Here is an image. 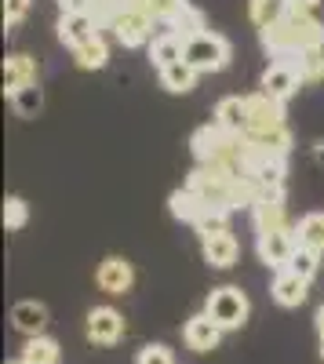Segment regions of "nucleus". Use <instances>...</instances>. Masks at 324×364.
<instances>
[{
	"mask_svg": "<svg viewBox=\"0 0 324 364\" xmlns=\"http://www.w3.org/2000/svg\"><path fill=\"white\" fill-rule=\"evenodd\" d=\"M190 149L197 164L215 168L226 175H244V161H248V139L244 135H230L219 124H204L190 135Z\"/></svg>",
	"mask_w": 324,
	"mask_h": 364,
	"instance_id": "f257e3e1",
	"label": "nucleus"
},
{
	"mask_svg": "<svg viewBox=\"0 0 324 364\" xmlns=\"http://www.w3.org/2000/svg\"><path fill=\"white\" fill-rule=\"evenodd\" d=\"M259 41L277 58L281 55H303V51L324 48V22L320 18H306V15H288L274 29H262Z\"/></svg>",
	"mask_w": 324,
	"mask_h": 364,
	"instance_id": "f03ea898",
	"label": "nucleus"
},
{
	"mask_svg": "<svg viewBox=\"0 0 324 364\" xmlns=\"http://www.w3.org/2000/svg\"><path fill=\"white\" fill-rule=\"evenodd\" d=\"M248 295L241 288H233V284H222V288H212L208 302H204V314H208L222 331H237L244 328L248 321Z\"/></svg>",
	"mask_w": 324,
	"mask_h": 364,
	"instance_id": "7ed1b4c3",
	"label": "nucleus"
},
{
	"mask_svg": "<svg viewBox=\"0 0 324 364\" xmlns=\"http://www.w3.org/2000/svg\"><path fill=\"white\" fill-rule=\"evenodd\" d=\"M183 58H186L197 73H219V70L230 66V41L208 29V33L186 41V55H183Z\"/></svg>",
	"mask_w": 324,
	"mask_h": 364,
	"instance_id": "20e7f679",
	"label": "nucleus"
},
{
	"mask_svg": "<svg viewBox=\"0 0 324 364\" xmlns=\"http://www.w3.org/2000/svg\"><path fill=\"white\" fill-rule=\"evenodd\" d=\"M299 84H303L299 58H296V55H281L277 63L266 66V73H262V87H259V91H266L270 99L284 102V99H291V95L299 91Z\"/></svg>",
	"mask_w": 324,
	"mask_h": 364,
	"instance_id": "39448f33",
	"label": "nucleus"
},
{
	"mask_svg": "<svg viewBox=\"0 0 324 364\" xmlns=\"http://www.w3.org/2000/svg\"><path fill=\"white\" fill-rule=\"evenodd\" d=\"M244 106H248V132L244 135L288 128L284 124V102L270 99L266 91H252V95H244Z\"/></svg>",
	"mask_w": 324,
	"mask_h": 364,
	"instance_id": "423d86ee",
	"label": "nucleus"
},
{
	"mask_svg": "<svg viewBox=\"0 0 324 364\" xmlns=\"http://www.w3.org/2000/svg\"><path fill=\"white\" fill-rule=\"evenodd\" d=\"M109 29H113V37L121 41L124 48L153 44V41H150V37H153V18H150V15H142L139 8H124L121 15L109 22Z\"/></svg>",
	"mask_w": 324,
	"mask_h": 364,
	"instance_id": "0eeeda50",
	"label": "nucleus"
},
{
	"mask_svg": "<svg viewBox=\"0 0 324 364\" xmlns=\"http://www.w3.org/2000/svg\"><path fill=\"white\" fill-rule=\"evenodd\" d=\"M124 317L117 314L113 306H95V310H87V343H95V346H113V343H121L124 339Z\"/></svg>",
	"mask_w": 324,
	"mask_h": 364,
	"instance_id": "6e6552de",
	"label": "nucleus"
},
{
	"mask_svg": "<svg viewBox=\"0 0 324 364\" xmlns=\"http://www.w3.org/2000/svg\"><path fill=\"white\" fill-rule=\"evenodd\" d=\"M95 281H99V288H102L106 295H128L131 284H135V269H131V262L121 259V255H106V259L99 262V269H95Z\"/></svg>",
	"mask_w": 324,
	"mask_h": 364,
	"instance_id": "1a4fd4ad",
	"label": "nucleus"
},
{
	"mask_svg": "<svg viewBox=\"0 0 324 364\" xmlns=\"http://www.w3.org/2000/svg\"><path fill=\"white\" fill-rule=\"evenodd\" d=\"M255 248H259V259L266 262L270 269L284 273L291 255H296V248H299V240H296V233H259Z\"/></svg>",
	"mask_w": 324,
	"mask_h": 364,
	"instance_id": "9d476101",
	"label": "nucleus"
},
{
	"mask_svg": "<svg viewBox=\"0 0 324 364\" xmlns=\"http://www.w3.org/2000/svg\"><path fill=\"white\" fill-rule=\"evenodd\" d=\"M252 223H255L259 233H296V226H299V223L288 219L284 197H277V200H259V204L252 208Z\"/></svg>",
	"mask_w": 324,
	"mask_h": 364,
	"instance_id": "9b49d317",
	"label": "nucleus"
},
{
	"mask_svg": "<svg viewBox=\"0 0 324 364\" xmlns=\"http://www.w3.org/2000/svg\"><path fill=\"white\" fill-rule=\"evenodd\" d=\"M183 339H186V346H190L193 353H212V350L219 346V339H222V328H219L208 314H197V317L186 321Z\"/></svg>",
	"mask_w": 324,
	"mask_h": 364,
	"instance_id": "f8f14e48",
	"label": "nucleus"
},
{
	"mask_svg": "<svg viewBox=\"0 0 324 364\" xmlns=\"http://www.w3.org/2000/svg\"><path fill=\"white\" fill-rule=\"evenodd\" d=\"M11 324H15V331H22L26 339H37V336H44V328H48V306L37 302V299H22V302L11 306Z\"/></svg>",
	"mask_w": 324,
	"mask_h": 364,
	"instance_id": "ddd939ff",
	"label": "nucleus"
},
{
	"mask_svg": "<svg viewBox=\"0 0 324 364\" xmlns=\"http://www.w3.org/2000/svg\"><path fill=\"white\" fill-rule=\"evenodd\" d=\"M37 58L33 55H8L4 58V91H8V99L15 95V91L29 87V84H37Z\"/></svg>",
	"mask_w": 324,
	"mask_h": 364,
	"instance_id": "4468645a",
	"label": "nucleus"
},
{
	"mask_svg": "<svg viewBox=\"0 0 324 364\" xmlns=\"http://www.w3.org/2000/svg\"><path fill=\"white\" fill-rule=\"evenodd\" d=\"M99 37V22L92 15H63L58 18V41H63L70 51H77L80 44Z\"/></svg>",
	"mask_w": 324,
	"mask_h": 364,
	"instance_id": "2eb2a0df",
	"label": "nucleus"
},
{
	"mask_svg": "<svg viewBox=\"0 0 324 364\" xmlns=\"http://www.w3.org/2000/svg\"><path fill=\"white\" fill-rule=\"evenodd\" d=\"M212 124H219V128L230 132V135H244V132H248V106H244V95H226V99H219Z\"/></svg>",
	"mask_w": 324,
	"mask_h": 364,
	"instance_id": "dca6fc26",
	"label": "nucleus"
},
{
	"mask_svg": "<svg viewBox=\"0 0 324 364\" xmlns=\"http://www.w3.org/2000/svg\"><path fill=\"white\" fill-rule=\"evenodd\" d=\"M306 288H310V281H303V277H296L291 269H284V273H277V277H274L270 295H274L277 306H284V310H296V306H303L306 295H310Z\"/></svg>",
	"mask_w": 324,
	"mask_h": 364,
	"instance_id": "f3484780",
	"label": "nucleus"
},
{
	"mask_svg": "<svg viewBox=\"0 0 324 364\" xmlns=\"http://www.w3.org/2000/svg\"><path fill=\"white\" fill-rule=\"evenodd\" d=\"M183 55H186V41L179 33H171V29H164V33L153 37V44H150V63L157 70H168L175 63H183Z\"/></svg>",
	"mask_w": 324,
	"mask_h": 364,
	"instance_id": "a211bd4d",
	"label": "nucleus"
},
{
	"mask_svg": "<svg viewBox=\"0 0 324 364\" xmlns=\"http://www.w3.org/2000/svg\"><path fill=\"white\" fill-rule=\"evenodd\" d=\"M200 245H204V259H208V266H215V269H230L233 262H237V252H241L233 233H215L208 240H200Z\"/></svg>",
	"mask_w": 324,
	"mask_h": 364,
	"instance_id": "6ab92c4d",
	"label": "nucleus"
},
{
	"mask_svg": "<svg viewBox=\"0 0 324 364\" xmlns=\"http://www.w3.org/2000/svg\"><path fill=\"white\" fill-rule=\"evenodd\" d=\"M252 149H259V154H266V157H277L284 161L291 154V132L288 128H277V132H255V135H244Z\"/></svg>",
	"mask_w": 324,
	"mask_h": 364,
	"instance_id": "aec40b11",
	"label": "nucleus"
},
{
	"mask_svg": "<svg viewBox=\"0 0 324 364\" xmlns=\"http://www.w3.org/2000/svg\"><path fill=\"white\" fill-rule=\"evenodd\" d=\"M168 204H171V215L175 219H183V223H190V226H197V219L208 211V204H204L190 186H183V190H175L171 197H168Z\"/></svg>",
	"mask_w": 324,
	"mask_h": 364,
	"instance_id": "412c9836",
	"label": "nucleus"
},
{
	"mask_svg": "<svg viewBox=\"0 0 324 364\" xmlns=\"http://www.w3.org/2000/svg\"><path fill=\"white\" fill-rule=\"evenodd\" d=\"M296 240H299V248H310V252L324 255V211H310V215L299 219Z\"/></svg>",
	"mask_w": 324,
	"mask_h": 364,
	"instance_id": "4be33fe9",
	"label": "nucleus"
},
{
	"mask_svg": "<svg viewBox=\"0 0 324 364\" xmlns=\"http://www.w3.org/2000/svg\"><path fill=\"white\" fill-rule=\"evenodd\" d=\"M248 15L262 33V29H274L277 22L288 18V0H248Z\"/></svg>",
	"mask_w": 324,
	"mask_h": 364,
	"instance_id": "5701e85b",
	"label": "nucleus"
},
{
	"mask_svg": "<svg viewBox=\"0 0 324 364\" xmlns=\"http://www.w3.org/2000/svg\"><path fill=\"white\" fill-rule=\"evenodd\" d=\"M131 8H139L142 15H150L153 22H164V26H171L175 18H179V15L190 8V0H135Z\"/></svg>",
	"mask_w": 324,
	"mask_h": 364,
	"instance_id": "b1692460",
	"label": "nucleus"
},
{
	"mask_svg": "<svg viewBox=\"0 0 324 364\" xmlns=\"http://www.w3.org/2000/svg\"><path fill=\"white\" fill-rule=\"evenodd\" d=\"M197 70L186 63H175V66H168V70H161V84L168 87V91H175V95H186V91H193V84H197Z\"/></svg>",
	"mask_w": 324,
	"mask_h": 364,
	"instance_id": "393cba45",
	"label": "nucleus"
},
{
	"mask_svg": "<svg viewBox=\"0 0 324 364\" xmlns=\"http://www.w3.org/2000/svg\"><path fill=\"white\" fill-rule=\"evenodd\" d=\"M73 63H77L80 70H102V66L109 63V44L102 41V33H99L95 41L80 44V48L73 51Z\"/></svg>",
	"mask_w": 324,
	"mask_h": 364,
	"instance_id": "a878e982",
	"label": "nucleus"
},
{
	"mask_svg": "<svg viewBox=\"0 0 324 364\" xmlns=\"http://www.w3.org/2000/svg\"><path fill=\"white\" fill-rule=\"evenodd\" d=\"M22 360H26V364H58V343L48 339V336L26 339V346H22Z\"/></svg>",
	"mask_w": 324,
	"mask_h": 364,
	"instance_id": "bb28decb",
	"label": "nucleus"
},
{
	"mask_svg": "<svg viewBox=\"0 0 324 364\" xmlns=\"http://www.w3.org/2000/svg\"><path fill=\"white\" fill-rule=\"evenodd\" d=\"M168 29H171V33H179L183 41H190V37H200V33H208V26H204V11H197L193 4H190V8L179 15V18H175Z\"/></svg>",
	"mask_w": 324,
	"mask_h": 364,
	"instance_id": "cd10ccee",
	"label": "nucleus"
},
{
	"mask_svg": "<svg viewBox=\"0 0 324 364\" xmlns=\"http://www.w3.org/2000/svg\"><path fill=\"white\" fill-rule=\"evenodd\" d=\"M11 106H15L18 117H37L44 109V91L37 84H29V87H22V91H15V95H11Z\"/></svg>",
	"mask_w": 324,
	"mask_h": 364,
	"instance_id": "c85d7f7f",
	"label": "nucleus"
},
{
	"mask_svg": "<svg viewBox=\"0 0 324 364\" xmlns=\"http://www.w3.org/2000/svg\"><path fill=\"white\" fill-rule=\"evenodd\" d=\"M296 58H299V73H303V84H320V80H324V48L303 51V55H296Z\"/></svg>",
	"mask_w": 324,
	"mask_h": 364,
	"instance_id": "c756f323",
	"label": "nucleus"
},
{
	"mask_svg": "<svg viewBox=\"0 0 324 364\" xmlns=\"http://www.w3.org/2000/svg\"><path fill=\"white\" fill-rule=\"evenodd\" d=\"M230 211H215V208H208L204 215L197 219V233H200V240H208V237H215V233H230Z\"/></svg>",
	"mask_w": 324,
	"mask_h": 364,
	"instance_id": "7c9ffc66",
	"label": "nucleus"
},
{
	"mask_svg": "<svg viewBox=\"0 0 324 364\" xmlns=\"http://www.w3.org/2000/svg\"><path fill=\"white\" fill-rule=\"evenodd\" d=\"M317 266H320V255H317V252H310V248H296V255H291V262H288V269L296 273V277H303V281H310V277H313Z\"/></svg>",
	"mask_w": 324,
	"mask_h": 364,
	"instance_id": "2f4dec72",
	"label": "nucleus"
},
{
	"mask_svg": "<svg viewBox=\"0 0 324 364\" xmlns=\"http://www.w3.org/2000/svg\"><path fill=\"white\" fill-rule=\"evenodd\" d=\"M29 223V204L22 197H8L4 200V226L8 230H22Z\"/></svg>",
	"mask_w": 324,
	"mask_h": 364,
	"instance_id": "473e14b6",
	"label": "nucleus"
},
{
	"mask_svg": "<svg viewBox=\"0 0 324 364\" xmlns=\"http://www.w3.org/2000/svg\"><path fill=\"white\" fill-rule=\"evenodd\" d=\"M135 364H175V357H171V350L164 343H150V346L139 350Z\"/></svg>",
	"mask_w": 324,
	"mask_h": 364,
	"instance_id": "72a5a7b5",
	"label": "nucleus"
},
{
	"mask_svg": "<svg viewBox=\"0 0 324 364\" xmlns=\"http://www.w3.org/2000/svg\"><path fill=\"white\" fill-rule=\"evenodd\" d=\"M29 8H33V0H4V26H8V29L18 26V22L29 15Z\"/></svg>",
	"mask_w": 324,
	"mask_h": 364,
	"instance_id": "f704fd0d",
	"label": "nucleus"
},
{
	"mask_svg": "<svg viewBox=\"0 0 324 364\" xmlns=\"http://www.w3.org/2000/svg\"><path fill=\"white\" fill-rule=\"evenodd\" d=\"M317 8H320V0H288V15H306V18H317Z\"/></svg>",
	"mask_w": 324,
	"mask_h": 364,
	"instance_id": "c9c22d12",
	"label": "nucleus"
},
{
	"mask_svg": "<svg viewBox=\"0 0 324 364\" xmlns=\"http://www.w3.org/2000/svg\"><path fill=\"white\" fill-rule=\"evenodd\" d=\"M58 8H63V15H92L95 0H58Z\"/></svg>",
	"mask_w": 324,
	"mask_h": 364,
	"instance_id": "e433bc0d",
	"label": "nucleus"
},
{
	"mask_svg": "<svg viewBox=\"0 0 324 364\" xmlns=\"http://www.w3.org/2000/svg\"><path fill=\"white\" fill-rule=\"evenodd\" d=\"M313 321H317V336H320V343H324V306L317 310V317H313Z\"/></svg>",
	"mask_w": 324,
	"mask_h": 364,
	"instance_id": "4c0bfd02",
	"label": "nucleus"
},
{
	"mask_svg": "<svg viewBox=\"0 0 324 364\" xmlns=\"http://www.w3.org/2000/svg\"><path fill=\"white\" fill-rule=\"evenodd\" d=\"M317 157L324 161V142H317Z\"/></svg>",
	"mask_w": 324,
	"mask_h": 364,
	"instance_id": "58836bf2",
	"label": "nucleus"
},
{
	"mask_svg": "<svg viewBox=\"0 0 324 364\" xmlns=\"http://www.w3.org/2000/svg\"><path fill=\"white\" fill-rule=\"evenodd\" d=\"M8 364H26V360H22V357H18V360H8Z\"/></svg>",
	"mask_w": 324,
	"mask_h": 364,
	"instance_id": "ea45409f",
	"label": "nucleus"
},
{
	"mask_svg": "<svg viewBox=\"0 0 324 364\" xmlns=\"http://www.w3.org/2000/svg\"><path fill=\"white\" fill-rule=\"evenodd\" d=\"M320 357H324V343H320Z\"/></svg>",
	"mask_w": 324,
	"mask_h": 364,
	"instance_id": "a19ab883",
	"label": "nucleus"
}]
</instances>
